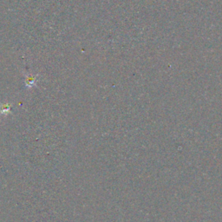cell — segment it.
I'll return each mask as SVG.
<instances>
[{
  "label": "cell",
  "instance_id": "1",
  "mask_svg": "<svg viewBox=\"0 0 222 222\" xmlns=\"http://www.w3.org/2000/svg\"><path fill=\"white\" fill-rule=\"evenodd\" d=\"M10 109H11L10 105L9 104H5V105H3L1 108H0V112H1L2 114H6V113L9 112Z\"/></svg>",
  "mask_w": 222,
  "mask_h": 222
},
{
  "label": "cell",
  "instance_id": "2",
  "mask_svg": "<svg viewBox=\"0 0 222 222\" xmlns=\"http://www.w3.org/2000/svg\"><path fill=\"white\" fill-rule=\"evenodd\" d=\"M35 82H36V78L35 77H28L27 80H26V85L27 86H33L35 84Z\"/></svg>",
  "mask_w": 222,
  "mask_h": 222
}]
</instances>
